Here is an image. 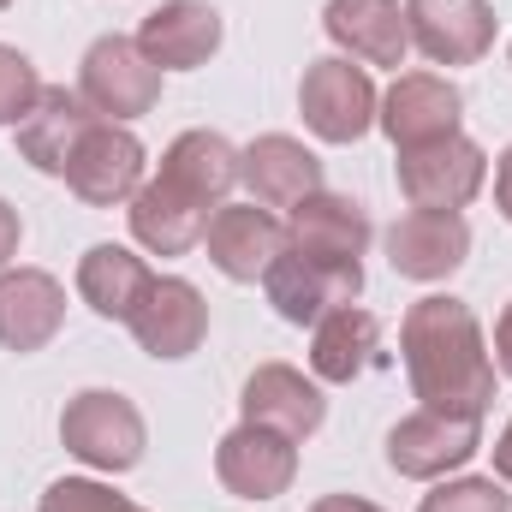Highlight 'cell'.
Segmentation results:
<instances>
[{
    "label": "cell",
    "instance_id": "obj_28",
    "mask_svg": "<svg viewBox=\"0 0 512 512\" xmlns=\"http://www.w3.org/2000/svg\"><path fill=\"white\" fill-rule=\"evenodd\" d=\"M36 96H42L36 66H30L18 48H6V42H0V126H18V120L36 108Z\"/></svg>",
    "mask_w": 512,
    "mask_h": 512
},
{
    "label": "cell",
    "instance_id": "obj_15",
    "mask_svg": "<svg viewBox=\"0 0 512 512\" xmlns=\"http://www.w3.org/2000/svg\"><path fill=\"white\" fill-rule=\"evenodd\" d=\"M239 179L251 185V203H262V209H286V215H292L304 197L328 191V185H322L316 149H304V143L286 137V131H262L256 143L239 149Z\"/></svg>",
    "mask_w": 512,
    "mask_h": 512
},
{
    "label": "cell",
    "instance_id": "obj_29",
    "mask_svg": "<svg viewBox=\"0 0 512 512\" xmlns=\"http://www.w3.org/2000/svg\"><path fill=\"white\" fill-rule=\"evenodd\" d=\"M18 239H24V221H18V209L0 197V268L18 256Z\"/></svg>",
    "mask_w": 512,
    "mask_h": 512
},
{
    "label": "cell",
    "instance_id": "obj_5",
    "mask_svg": "<svg viewBox=\"0 0 512 512\" xmlns=\"http://www.w3.org/2000/svg\"><path fill=\"white\" fill-rule=\"evenodd\" d=\"M298 114L304 126L316 131L322 143H358L364 131L376 126L382 114V96L370 84V72L346 54H328L316 66H304V84H298Z\"/></svg>",
    "mask_w": 512,
    "mask_h": 512
},
{
    "label": "cell",
    "instance_id": "obj_3",
    "mask_svg": "<svg viewBox=\"0 0 512 512\" xmlns=\"http://www.w3.org/2000/svg\"><path fill=\"white\" fill-rule=\"evenodd\" d=\"M78 96L102 120L131 126V120L155 114V102H161V66L137 48V36H96L84 48V66H78Z\"/></svg>",
    "mask_w": 512,
    "mask_h": 512
},
{
    "label": "cell",
    "instance_id": "obj_14",
    "mask_svg": "<svg viewBox=\"0 0 512 512\" xmlns=\"http://www.w3.org/2000/svg\"><path fill=\"white\" fill-rule=\"evenodd\" d=\"M465 256H471V227L453 209H411L387 227V262L405 280H423V286L447 280L465 268Z\"/></svg>",
    "mask_w": 512,
    "mask_h": 512
},
{
    "label": "cell",
    "instance_id": "obj_20",
    "mask_svg": "<svg viewBox=\"0 0 512 512\" xmlns=\"http://www.w3.org/2000/svg\"><path fill=\"white\" fill-rule=\"evenodd\" d=\"M203 251H209V262H215L227 280H262L268 262L286 251V227H280L262 203H221V209L209 215Z\"/></svg>",
    "mask_w": 512,
    "mask_h": 512
},
{
    "label": "cell",
    "instance_id": "obj_18",
    "mask_svg": "<svg viewBox=\"0 0 512 512\" xmlns=\"http://www.w3.org/2000/svg\"><path fill=\"white\" fill-rule=\"evenodd\" d=\"M66 322V286L48 268H0V346L42 352Z\"/></svg>",
    "mask_w": 512,
    "mask_h": 512
},
{
    "label": "cell",
    "instance_id": "obj_9",
    "mask_svg": "<svg viewBox=\"0 0 512 512\" xmlns=\"http://www.w3.org/2000/svg\"><path fill=\"white\" fill-rule=\"evenodd\" d=\"M143 167H149V155H143L137 131L114 126V120H96L90 137L78 143L72 167H66V185H72L78 203L114 209V203H131V197L143 191Z\"/></svg>",
    "mask_w": 512,
    "mask_h": 512
},
{
    "label": "cell",
    "instance_id": "obj_10",
    "mask_svg": "<svg viewBox=\"0 0 512 512\" xmlns=\"http://www.w3.org/2000/svg\"><path fill=\"white\" fill-rule=\"evenodd\" d=\"M411 48L435 66H477L495 48L489 0H405Z\"/></svg>",
    "mask_w": 512,
    "mask_h": 512
},
{
    "label": "cell",
    "instance_id": "obj_2",
    "mask_svg": "<svg viewBox=\"0 0 512 512\" xmlns=\"http://www.w3.org/2000/svg\"><path fill=\"white\" fill-rule=\"evenodd\" d=\"M60 441L72 459H84L90 471H131L149 447V429H143V411L131 405L126 393H108V387H84L66 399L60 411Z\"/></svg>",
    "mask_w": 512,
    "mask_h": 512
},
{
    "label": "cell",
    "instance_id": "obj_33",
    "mask_svg": "<svg viewBox=\"0 0 512 512\" xmlns=\"http://www.w3.org/2000/svg\"><path fill=\"white\" fill-rule=\"evenodd\" d=\"M495 477L512 489V423L501 429V441H495Z\"/></svg>",
    "mask_w": 512,
    "mask_h": 512
},
{
    "label": "cell",
    "instance_id": "obj_11",
    "mask_svg": "<svg viewBox=\"0 0 512 512\" xmlns=\"http://www.w3.org/2000/svg\"><path fill=\"white\" fill-rule=\"evenodd\" d=\"M459 120H465V96H459V84H447L435 72H399L393 90L382 96V114H376V126L393 137V149L441 143L459 131Z\"/></svg>",
    "mask_w": 512,
    "mask_h": 512
},
{
    "label": "cell",
    "instance_id": "obj_27",
    "mask_svg": "<svg viewBox=\"0 0 512 512\" xmlns=\"http://www.w3.org/2000/svg\"><path fill=\"white\" fill-rule=\"evenodd\" d=\"M36 512H143V507L126 501V495H114V489L96 483V477H60V483L42 489Z\"/></svg>",
    "mask_w": 512,
    "mask_h": 512
},
{
    "label": "cell",
    "instance_id": "obj_25",
    "mask_svg": "<svg viewBox=\"0 0 512 512\" xmlns=\"http://www.w3.org/2000/svg\"><path fill=\"white\" fill-rule=\"evenodd\" d=\"M149 262L126 245H90L78 256V298L102 316V322H131V310L149 292Z\"/></svg>",
    "mask_w": 512,
    "mask_h": 512
},
{
    "label": "cell",
    "instance_id": "obj_4",
    "mask_svg": "<svg viewBox=\"0 0 512 512\" xmlns=\"http://www.w3.org/2000/svg\"><path fill=\"white\" fill-rule=\"evenodd\" d=\"M262 292H268V304H274L280 322L316 328L328 310L358 304V292H364V262H328V256H304V251L286 245V251L268 262Z\"/></svg>",
    "mask_w": 512,
    "mask_h": 512
},
{
    "label": "cell",
    "instance_id": "obj_7",
    "mask_svg": "<svg viewBox=\"0 0 512 512\" xmlns=\"http://www.w3.org/2000/svg\"><path fill=\"white\" fill-rule=\"evenodd\" d=\"M483 447V417H447V411H411L387 429V465L411 483H441L447 471L471 465Z\"/></svg>",
    "mask_w": 512,
    "mask_h": 512
},
{
    "label": "cell",
    "instance_id": "obj_24",
    "mask_svg": "<svg viewBox=\"0 0 512 512\" xmlns=\"http://www.w3.org/2000/svg\"><path fill=\"white\" fill-rule=\"evenodd\" d=\"M376 358H382V322L370 310H358V304H340V310H328L310 328V376L316 382L346 387L358 382Z\"/></svg>",
    "mask_w": 512,
    "mask_h": 512
},
{
    "label": "cell",
    "instance_id": "obj_26",
    "mask_svg": "<svg viewBox=\"0 0 512 512\" xmlns=\"http://www.w3.org/2000/svg\"><path fill=\"white\" fill-rule=\"evenodd\" d=\"M417 512H512V495L501 477H453L435 495H423Z\"/></svg>",
    "mask_w": 512,
    "mask_h": 512
},
{
    "label": "cell",
    "instance_id": "obj_13",
    "mask_svg": "<svg viewBox=\"0 0 512 512\" xmlns=\"http://www.w3.org/2000/svg\"><path fill=\"white\" fill-rule=\"evenodd\" d=\"M215 477L239 501H274L298 477V441H286V435H274L262 423H239L215 447Z\"/></svg>",
    "mask_w": 512,
    "mask_h": 512
},
{
    "label": "cell",
    "instance_id": "obj_1",
    "mask_svg": "<svg viewBox=\"0 0 512 512\" xmlns=\"http://www.w3.org/2000/svg\"><path fill=\"white\" fill-rule=\"evenodd\" d=\"M399 358H405V376H411V393L423 399V411L483 417L495 405V358H489L483 322L453 292H429L405 310Z\"/></svg>",
    "mask_w": 512,
    "mask_h": 512
},
{
    "label": "cell",
    "instance_id": "obj_12",
    "mask_svg": "<svg viewBox=\"0 0 512 512\" xmlns=\"http://www.w3.org/2000/svg\"><path fill=\"white\" fill-rule=\"evenodd\" d=\"M102 114L78 96V90H66V84H42V96H36V108L12 126V143H18V161H30L36 173H54V179H66V167H72V155H78V143L90 137Z\"/></svg>",
    "mask_w": 512,
    "mask_h": 512
},
{
    "label": "cell",
    "instance_id": "obj_32",
    "mask_svg": "<svg viewBox=\"0 0 512 512\" xmlns=\"http://www.w3.org/2000/svg\"><path fill=\"white\" fill-rule=\"evenodd\" d=\"M310 512H382L376 501H364V495H322Z\"/></svg>",
    "mask_w": 512,
    "mask_h": 512
},
{
    "label": "cell",
    "instance_id": "obj_30",
    "mask_svg": "<svg viewBox=\"0 0 512 512\" xmlns=\"http://www.w3.org/2000/svg\"><path fill=\"white\" fill-rule=\"evenodd\" d=\"M495 370L512 382V304L501 310V322H495Z\"/></svg>",
    "mask_w": 512,
    "mask_h": 512
},
{
    "label": "cell",
    "instance_id": "obj_22",
    "mask_svg": "<svg viewBox=\"0 0 512 512\" xmlns=\"http://www.w3.org/2000/svg\"><path fill=\"white\" fill-rule=\"evenodd\" d=\"M286 245L304 256H328V262H364L370 251V215L340 197V191H316L292 209L286 221Z\"/></svg>",
    "mask_w": 512,
    "mask_h": 512
},
{
    "label": "cell",
    "instance_id": "obj_21",
    "mask_svg": "<svg viewBox=\"0 0 512 512\" xmlns=\"http://www.w3.org/2000/svg\"><path fill=\"white\" fill-rule=\"evenodd\" d=\"M131 239L143 245L149 256H185L203 245V233H209V203H197V197H185L179 185H167V179H143V191L131 197Z\"/></svg>",
    "mask_w": 512,
    "mask_h": 512
},
{
    "label": "cell",
    "instance_id": "obj_19",
    "mask_svg": "<svg viewBox=\"0 0 512 512\" xmlns=\"http://www.w3.org/2000/svg\"><path fill=\"white\" fill-rule=\"evenodd\" d=\"M322 30L358 66H393L399 72L405 54H411V30H405V6L399 0H328Z\"/></svg>",
    "mask_w": 512,
    "mask_h": 512
},
{
    "label": "cell",
    "instance_id": "obj_34",
    "mask_svg": "<svg viewBox=\"0 0 512 512\" xmlns=\"http://www.w3.org/2000/svg\"><path fill=\"white\" fill-rule=\"evenodd\" d=\"M6 6H12V0H0V12H6Z\"/></svg>",
    "mask_w": 512,
    "mask_h": 512
},
{
    "label": "cell",
    "instance_id": "obj_8",
    "mask_svg": "<svg viewBox=\"0 0 512 512\" xmlns=\"http://www.w3.org/2000/svg\"><path fill=\"white\" fill-rule=\"evenodd\" d=\"M126 328L137 340V352L173 364V358H191L209 340V304H203V292L185 274H155Z\"/></svg>",
    "mask_w": 512,
    "mask_h": 512
},
{
    "label": "cell",
    "instance_id": "obj_31",
    "mask_svg": "<svg viewBox=\"0 0 512 512\" xmlns=\"http://www.w3.org/2000/svg\"><path fill=\"white\" fill-rule=\"evenodd\" d=\"M495 209L512 221V143L501 149V161H495Z\"/></svg>",
    "mask_w": 512,
    "mask_h": 512
},
{
    "label": "cell",
    "instance_id": "obj_23",
    "mask_svg": "<svg viewBox=\"0 0 512 512\" xmlns=\"http://www.w3.org/2000/svg\"><path fill=\"white\" fill-rule=\"evenodd\" d=\"M155 179L179 185L185 197H197V203H209V209H221V203L233 197V185H239V149H233L221 131H209V126L179 131V137L167 143Z\"/></svg>",
    "mask_w": 512,
    "mask_h": 512
},
{
    "label": "cell",
    "instance_id": "obj_6",
    "mask_svg": "<svg viewBox=\"0 0 512 512\" xmlns=\"http://www.w3.org/2000/svg\"><path fill=\"white\" fill-rule=\"evenodd\" d=\"M489 179V155L483 143H471L465 131L423 143V149H399V197L411 209H465Z\"/></svg>",
    "mask_w": 512,
    "mask_h": 512
},
{
    "label": "cell",
    "instance_id": "obj_17",
    "mask_svg": "<svg viewBox=\"0 0 512 512\" xmlns=\"http://www.w3.org/2000/svg\"><path fill=\"white\" fill-rule=\"evenodd\" d=\"M137 48L161 66V72H197L215 60L221 48V12L209 0H161L143 24H137Z\"/></svg>",
    "mask_w": 512,
    "mask_h": 512
},
{
    "label": "cell",
    "instance_id": "obj_16",
    "mask_svg": "<svg viewBox=\"0 0 512 512\" xmlns=\"http://www.w3.org/2000/svg\"><path fill=\"white\" fill-rule=\"evenodd\" d=\"M245 423H262L286 441H310L328 417V399H322V382L292 370V364H256L251 382H245Z\"/></svg>",
    "mask_w": 512,
    "mask_h": 512
},
{
    "label": "cell",
    "instance_id": "obj_35",
    "mask_svg": "<svg viewBox=\"0 0 512 512\" xmlns=\"http://www.w3.org/2000/svg\"><path fill=\"white\" fill-rule=\"evenodd\" d=\"M507 54H512V48H507Z\"/></svg>",
    "mask_w": 512,
    "mask_h": 512
}]
</instances>
